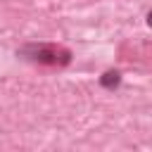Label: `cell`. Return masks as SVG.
Instances as JSON below:
<instances>
[{
    "label": "cell",
    "mask_w": 152,
    "mask_h": 152,
    "mask_svg": "<svg viewBox=\"0 0 152 152\" xmlns=\"http://www.w3.org/2000/svg\"><path fill=\"white\" fill-rule=\"evenodd\" d=\"M147 26H150V28H152V10H150V12H147Z\"/></svg>",
    "instance_id": "3957f363"
},
{
    "label": "cell",
    "mask_w": 152,
    "mask_h": 152,
    "mask_svg": "<svg viewBox=\"0 0 152 152\" xmlns=\"http://www.w3.org/2000/svg\"><path fill=\"white\" fill-rule=\"evenodd\" d=\"M100 86H102V88H107V90H114V88H119V86H121V74H119L116 69H109V71H104V74L100 76Z\"/></svg>",
    "instance_id": "7a4b0ae2"
},
{
    "label": "cell",
    "mask_w": 152,
    "mask_h": 152,
    "mask_svg": "<svg viewBox=\"0 0 152 152\" xmlns=\"http://www.w3.org/2000/svg\"><path fill=\"white\" fill-rule=\"evenodd\" d=\"M19 57L28 59V62H38V64H50V66H64L71 62V52L57 45H48V43H28L21 50H17Z\"/></svg>",
    "instance_id": "6da1fadb"
}]
</instances>
